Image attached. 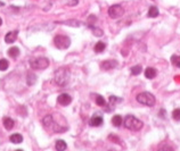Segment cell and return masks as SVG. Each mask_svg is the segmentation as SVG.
<instances>
[{"label":"cell","mask_w":180,"mask_h":151,"mask_svg":"<svg viewBox=\"0 0 180 151\" xmlns=\"http://www.w3.org/2000/svg\"><path fill=\"white\" fill-rule=\"evenodd\" d=\"M109 151H112V150H109Z\"/></svg>","instance_id":"1f68e13d"},{"label":"cell","mask_w":180,"mask_h":151,"mask_svg":"<svg viewBox=\"0 0 180 151\" xmlns=\"http://www.w3.org/2000/svg\"><path fill=\"white\" fill-rule=\"evenodd\" d=\"M157 151H174L173 150V148H172V145H170V144H161L160 148L157 149Z\"/></svg>","instance_id":"d4e9b609"},{"label":"cell","mask_w":180,"mask_h":151,"mask_svg":"<svg viewBox=\"0 0 180 151\" xmlns=\"http://www.w3.org/2000/svg\"><path fill=\"white\" fill-rule=\"evenodd\" d=\"M123 124L128 130H131V131H140L143 128V126H144V124H143V122L140 119L136 118L135 116L131 115H128L124 118Z\"/></svg>","instance_id":"7a4b0ae2"},{"label":"cell","mask_w":180,"mask_h":151,"mask_svg":"<svg viewBox=\"0 0 180 151\" xmlns=\"http://www.w3.org/2000/svg\"><path fill=\"white\" fill-rule=\"evenodd\" d=\"M18 55H20V49L17 47H10L8 49V56L9 57H12V58H17L18 57Z\"/></svg>","instance_id":"9a60e30c"},{"label":"cell","mask_w":180,"mask_h":151,"mask_svg":"<svg viewBox=\"0 0 180 151\" xmlns=\"http://www.w3.org/2000/svg\"><path fill=\"white\" fill-rule=\"evenodd\" d=\"M70 71H68L66 67H60L58 68L56 72H55V77H54V81L57 85L59 87H65L67 85L68 81H70Z\"/></svg>","instance_id":"6da1fadb"},{"label":"cell","mask_w":180,"mask_h":151,"mask_svg":"<svg viewBox=\"0 0 180 151\" xmlns=\"http://www.w3.org/2000/svg\"><path fill=\"white\" fill-rule=\"evenodd\" d=\"M89 28H91L92 32H94V34H95L96 36H101V35H103V31H101L100 28H95L94 25H90V26H89Z\"/></svg>","instance_id":"4316f807"},{"label":"cell","mask_w":180,"mask_h":151,"mask_svg":"<svg viewBox=\"0 0 180 151\" xmlns=\"http://www.w3.org/2000/svg\"><path fill=\"white\" fill-rule=\"evenodd\" d=\"M57 102L59 103V105H62V106H68L70 103L72 102V98L67 93H62V94L58 95Z\"/></svg>","instance_id":"52a82bcc"},{"label":"cell","mask_w":180,"mask_h":151,"mask_svg":"<svg viewBox=\"0 0 180 151\" xmlns=\"http://www.w3.org/2000/svg\"><path fill=\"white\" fill-rule=\"evenodd\" d=\"M172 118L177 120V122H180V109L179 108H177L174 110L172 111Z\"/></svg>","instance_id":"484cf974"},{"label":"cell","mask_w":180,"mask_h":151,"mask_svg":"<svg viewBox=\"0 0 180 151\" xmlns=\"http://www.w3.org/2000/svg\"><path fill=\"white\" fill-rule=\"evenodd\" d=\"M55 148H56L57 151H65L67 148V144L63 140H57L56 143H55Z\"/></svg>","instance_id":"4fadbf2b"},{"label":"cell","mask_w":180,"mask_h":151,"mask_svg":"<svg viewBox=\"0 0 180 151\" xmlns=\"http://www.w3.org/2000/svg\"><path fill=\"white\" fill-rule=\"evenodd\" d=\"M9 66V63L7 59H0V71H7Z\"/></svg>","instance_id":"7402d4cb"},{"label":"cell","mask_w":180,"mask_h":151,"mask_svg":"<svg viewBox=\"0 0 180 151\" xmlns=\"http://www.w3.org/2000/svg\"><path fill=\"white\" fill-rule=\"evenodd\" d=\"M122 123H123V118L120 115H115L112 118V124L115 127H120L122 125Z\"/></svg>","instance_id":"e0dca14e"},{"label":"cell","mask_w":180,"mask_h":151,"mask_svg":"<svg viewBox=\"0 0 180 151\" xmlns=\"http://www.w3.org/2000/svg\"><path fill=\"white\" fill-rule=\"evenodd\" d=\"M9 140H10V142L17 144V143H21L23 141V136L21 134H18V133H15V134H12L9 136Z\"/></svg>","instance_id":"2e32d148"},{"label":"cell","mask_w":180,"mask_h":151,"mask_svg":"<svg viewBox=\"0 0 180 151\" xmlns=\"http://www.w3.org/2000/svg\"><path fill=\"white\" fill-rule=\"evenodd\" d=\"M36 82V75L34 73H29L28 76H26V83L29 85H33V84Z\"/></svg>","instance_id":"d6986e66"},{"label":"cell","mask_w":180,"mask_h":151,"mask_svg":"<svg viewBox=\"0 0 180 151\" xmlns=\"http://www.w3.org/2000/svg\"><path fill=\"white\" fill-rule=\"evenodd\" d=\"M17 35H18V31H12V32H8L6 36H5V42L6 43H14L15 41L17 40Z\"/></svg>","instance_id":"30bf717a"},{"label":"cell","mask_w":180,"mask_h":151,"mask_svg":"<svg viewBox=\"0 0 180 151\" xmlns=\"http://www.w3.org/2000/svg\"><path fill=\"white\" fill-rule=\"evenodd\" d=\"M123 14H124V9L120 5H113L108 9V15H109V17H112V18H119L121 16H123Z\"/></svg>","instance_id":"8992f818"},{"label":"cell","mask_w":180,"mask_h":151,"mask_svg":"<svg viewBox=\"0 0 180 151\" xmlns=\"http://www.w3.org/2000/svg\"><path fill=\"white\" fill-rule=\"evenodd\" d=\"M148 16L152 17V18L157 17V16H159V9L156 7H151L149 8V10H148Z\"/></svg>","instance_id":"44dd1931"},{"label":"cell","mask_w":180,"mask_h":151,"mask_svg":"<svg viewBox=\"0 0 180 151\" xmlns=\"http://www.w3.org/2000/svg\"><path fill=\"white\" fill-rule=\"evenodd\" d=\"M2 123H4V126L6 130H12L13 127H14V125H15V122L12 118H9V117H5Z\"/></svg>","instance_id":"5bb4252c"},{"label":"cell","mask_w":180,"mask_h":151,"mask_svg":"<svg viewBox=\"0 0 180 151\" xmlns=\"http://www.w3.org/2000/svg\"><path fill=\"white\" fill-rule=\"evenodd\" d=\"M15 151H23L22 149H17V150H15Z\"/></svg>","instance_id":"4dcf8cb0"},{"label":"cell","mask_w":180,"mask_h":151,"mask_svg":"<svg viewBox=\"0 0 180 151\" xmlns=\"http://www.w3.org/2000/svg\"><path fill=\"white\" fill-rule=\"evenodd\" d=\"M105 48H106V44H105L104 42L99 41V42H97L96 46L94 47V50H95V52H97V53H100V52L104 51Z\"/></svg>","instance_id":"ac0fdd59"},{"label":"cell","mask_w":180,"mask_h":151,"mask_svg":"<svg viewBox=\"0 0 180 151\" xmlns=\"http://www.w3.org/2000/svg\"><path fill=\"white\" fill-rule=\"evenodd\" d=\"M103 123H104L103 117H101V116H98V115L92 116L91 118H90V120H89V125H90V126H94V127L100 126V125H103Z\"/></svg>","instance_id":"9c48e42d"},{"label":"cell","mask_w":180,"mask_h":151,"mask_svg":"<svg viewBox=\"0 0 180 151\" xmlns=\"http://www.w3.org/2000/svg\"><path fill=\"white\" fill-rule=\"evenodd\" d=\"M171 63L176 66V67L180 68V56L173 55L171 56Z\"/></svg>","instance_id":"603a6c76"},{"label":"cell","mask_w":180,"mask_h":151,"mask_svg":"<svg viewBox=\"0 0 180 151\" xmlns=\"http://www.w3.org/2000/svg\"><path fill=\"white\" fill-rule=\"evenodd\" d=\"M117 66V61L116 60H105L100 64V68L101 69H105V71H109V69H113Z\"/></svg>","instance_id":"ba28073f"},{"label":"cell","mask_w":180,"mask_h":151,"mask_svg":"<svg viewBox=\"0 0 180 151\" xmlns=\"http://www.w3.org/2000/svg\"><path fill=\"white\" fill-rule=\"evenodd\" d=\"M42 124H44V126L46 127V128L52 127V125H54V118H52V116L48 115V116H46V117H44Z\"/></svg>","instance_id":"8fae6325"},{"label":"cell","mask_w":180,"mask_h":151,"mask_svg":"<svg viewBox=\"0 0 180 151\" xmlns=\"http://www.w3.org/2000/svg\"><path fill=\"white\" fill-rule=\"evenodd\" d=\"M141 71H143V67L140 65H136V66H133L131 68V74L132 75H139Z\"/></svg>","instance_id":"cb8c5ba5"},{"label":"cell","mask_w":180,"mask_h":151,"mask_svg":"<svg viewBox=\"0 0 180 151\" xmlns=\"http://www.w3.org/2000/svg\"><path fill=\"white\" fill-rule=\"evenodd\" d=\"M54 44L58 49H67L70 47V44H71V40H70L68 36L58 34V35L54 38Z\"/></svg>","instance_id":"5b68a950"},{"label":"cell","mask_w":180,"mask_h":151,"mask_svg":"<svg viewBox=\"0 0 180 151\" xmlns=\"http://www.w3.org/2000/svg\"><path fill=\"white\" fill-rule=\"evenodd\" d=\"M137 101L144 106H148V107H153L155 105V97L149 93V92H141L137 95Z\"/></svg>","instance_id":"3957f363"},{"label":"cell","mask_w":180,"mask_h":151,"mask_svg":"<svg viewBox=\"0 0 180 151\" xmlns=\"http://www.w3.org/2000/svg\"><path fill=\"white\" fill-rule=\"evenodd\" d=\"M96 20H97L96 16L90 15V16H89V20H88V25H91V23H95Z\"/></svg>","instance_id":"f1b7e54d"},{"label":"cell","mask_w":180,"mask_h":151,"mask_svg":"<svg viewBox=\"0 0 180 151\" xmlns=\"http://www.w3.org/2000/svg\"><path fill=\"white\" fill-rule=\"evenodd\" d=\"M95 102H96V105L97 106H99V107H105V106H106V100L104 99V97H101V95H99V94L96 95Z\"/></svg>","instance_id":"ffe728a7"},{"label":"cell","mask_w":180,"mask_h":151,"mask_svg":"<svg viewBox=\"0 0 180 151\" xmlns=\"http://www.w3.org/2000/svg\"><path fill=\"white\" fill-rule=\"evenodd\" d=\"M1 24H2V20H1V17H0V26H1Z\"/></svg>","instance_id":"f546056e"},{"label":"cell","mask_w":180,"mask_h":151,"mask_svg":"<svg viewBox=\"0 0 180 151\" xmlns=\"http://www.w3.org/2000/svg\"><path fill=\"white\" fill-rule=\"evenodd\" d=\"M60 24H66V25H72V26H75V28H78V26H80L81 23L80 22H78V20H68V22H59Z\"/></svg>","instance_id":"83f0119b"},{"label":"cell","mask_w":180,"mask_h":151,"mask_svg":"<svg viewBox=\"0 0 180 151\" xmlns=\"http://www.w3.org/2000/svg\"><path fill=\"white\" fill-rule=\"evenodd\" d=\"M30 66L32 69H44L49 66V60L44 57H39V58H33L30 60Z\"/></svg>","instance_id":"277c9868"},{"label":"cell","mask_w":180,"mask_h":151,"mask_svg":"<svg viewBox=\"0 0 180 151\" xmlns=\"http://www.w3.org/2000/svg\"><path fill=\"white\" fill-rule=\"evenodd\" d=\"M156 74H157V71L153 67H147L146 68V71H145V76L149 79H154V77L156 76Z\"/></svg>","instance_id":"7c38bea8"}]
</instances>
